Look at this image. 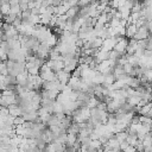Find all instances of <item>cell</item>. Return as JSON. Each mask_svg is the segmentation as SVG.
<instances>
[{
	"label": "cell",
	"mask_w": 152,
	"mask_h": 152,
	"mask_svg": "<svg viewBox=\"0 0 152 152\" xmlns=\"http://www.w3.org/2000/svg\"><path fill=\"white\" fill-rule=\"evenodd\" d=\"M137 30H138V27H137L135 24L128 25V27L126 28V36H127L128 38H133L134 34H135V32H137Z\"/></svg>",
	"instance_id": "cell-2"
},
{
	"label": "cell",
	"mask_w": 152,
	"mask_h": 152,
	"mask_svg": "<svg viewBox=\"0 0 152 152\" xmlns=\"http://www.w3.org/2000/svg\"><path fill=\"white\" fill-rule=\"evenodd\" d=\"M128 43H129L128 40L119 38L118 42H116V44H115V46H114V50H116V51L124 53V52H126V49H127V46H128Z\"/></svg>",
	"instance_id": "cell-1"
}]
</instances>
